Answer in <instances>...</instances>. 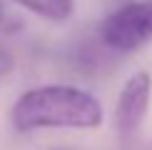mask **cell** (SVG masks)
<instances>
[{"label":"cell","mask_w":152,"mask_h":150,"mask_svg":"<svg viewBox=\"0 0 152 150\" xmlns=\"http://www.w3.org/2000/svg\"><path fill=\"white\" fill-rule=\"evenodd\" d=\"M15 130L30 133L42 128L92 130L102 125V105L92 93L75 85H42L23 93L12 105Z\"/></svg>","instance_id":"obj_1"},{"label":"cell","mask_w":152,"mask_h":150,"mask_svg":"<svg viewBox=\"0 0 152 150\" xmlns=\"http://www.w3.org/2000/svg\"><path fill=\"white\" fill-rule=\"evenodd\" d=\"M100 38L107 48L130 50L142 48L152 40V0H140V3H127L112 15L100 28Z\"/></svg>","instance_id":"obj_2"},{"label":"cell","mask_w":152,"mask_h":150,"mask_svg":"<svg viewBox=\"0 0 152 150\" xmlns=\"http://www.w3.org/2000/svg\"><path fill=\"white\" fill-rule=\"evenodd\" d=\"M150 98H152L150 73L140 70L125 80L122 90L117 95V105H115V125L122 138H132L140 130V125L150 110Z\"/></svg>","instance_id":"obj_3"},{"label":"cell","mask_w":152,"mask_h":150,"mask_svg":"<svg viewBox=\"0 0 152 150\" xmlns=\"http://www.w3.org/2000/svg\"><path fill=\"white\" fill-rule=\"evenodd\" d=\"M12 3L53 23H62L75 12V0H12Z\"/></svg>","instance_id":"obj_4"},{"label":"cell","mask_w":152,"mask_h":150,"mask_svg":"<svg viewBox=\"0 0 152 150\" xmlns=\"http://www.w3.org/2000/svg\"><path fill=\"white\" fill-rule=\"evenodd\" d=\"M20 25H23L20 18L8 8L5 0H0V33H12V30H18Z\"/></svg>","instance_id":"obj_5"},{"label":"cell","mask_w":152,"mask_h":150,"mask_svg":"<svg viewBox=\"0 0 152 150\" xmlns=\"http://www.w3.org/2000/svg\"><path fill=\"white\" fill-rule=\"evenodd\" d=\"M12 65H15L12 55H10L5 48H0V75H8V73L12 70Z\"/></svg>","instance_id":"obj_6"}]
</instances>
